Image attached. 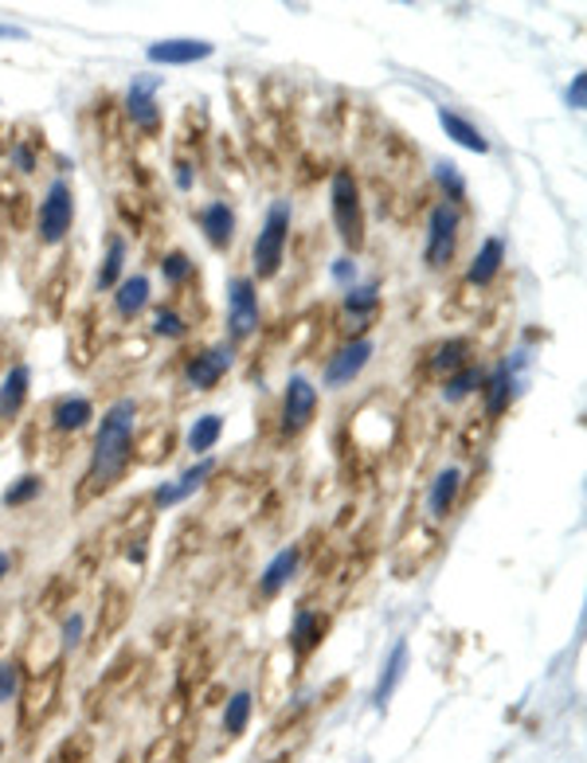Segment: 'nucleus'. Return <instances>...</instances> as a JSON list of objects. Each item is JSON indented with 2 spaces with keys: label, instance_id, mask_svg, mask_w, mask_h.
I'll list each match as a JSON object with an SVG mask.
<instances>
[{
  "label": "nucleus",
  "instance_id": "obj_1",
  "mask_svg": "<svg viewBox=\"0 0 587 763\" xmlns=\"http://www.w3.org/2000/svg\"><path fill=\"white\" fill-rule=\"evenodd\" d=\"M134 427H137V400H114L102 411V427L95 435V450H90L87 466V489L102 493L126 474L129 459H134Z\"/></svg>",
  "mask_w": 587,
  "mask_h": 763
},
{
  "label": "nucleus",
  "instance_id": "obj_2",
  "mask_svg": "<svg viewBox=\"0 0 587 763\" xmlns=\"http://www.w3.org/2000/svg\"><path fill=\"white\" fill-rule=\"evenodd\" d=\"M290 224H294L290 200H274V204L266 208V220H263V227H259V235H254V247H251L254 283H266V278H274V274L283 271Z\"/></svg>",
  "mask_w": 587,
  "mask_h": 763
},
{
  "label": "nucleus",
  "instance_id": "obj_3",
  "mask_svg": "<svg viewBox=\"0 0 587 763\" xmlns=\"http://www.w3.org/2000/svg\"><path fill=\"white\" fill-rule=\"evenodd\" d=\"M329 208H333V227L341 235V243L349 251L364 247V204H361V185L352 168H333L329 176Z\"/></svg>",
  "mask_w": 587,
  "mask_h": 763
},
{
  "label": "nucleus",
  "instance_id": "obj_4",
  "mask_svg": "<svg viewBox=\"0 0 587 763\" xmlns=\"http://www.w3.org/2000/svg\"><path fill=\"white\" fill-rule=\"evenodd\" d=\"M71 224H75V192L67 176H55L39 200V243L59 247L71 235Z\"/></svg>",
  "mask_w": 587,
  "mask_h": 763
},
{
  "label": "nucleus",
  "instance_id": "obj_5",
  "mask_svg": "<svg viewBox=\"0 0 587 763\" xmlns=\"http://www.w3.org/2000/svg\"><path fill=\"white\" fill-rule=\"evenodd\" d=\"M459 232H462V208L439 200L427 215V247H423V263L430 271L450 266V259L459 251Z\"/></svg>",
  "mask_w": 587,
  "mask_h": 763
},
{
  "label": "nucleus",
  "instance_id": "obj_6",
  "mask_svg": "<svg viewBox=\"0 0 587 763\" xmlns=\"http://www.w3.org/2000/svg\"><path fill=\"white\" fill-rule=\"evenodd\" d=\"M259 329V283L254 278H232L227 283V333L235 341H247Z\"/></svg>",
  "mask_w": 587,
  "mask_h": 763
},
{
  "label": "nucleus",
  "instance_id": "obj_7",
  "mask_svg": "<svg viewBox=\"0 0 587 763\" xmlns=\"http://www.w3.org/2000/svg\"><path fill=\"white\" fill-rule=\"evenodd\" d=\"M372 352H376V341H372V337H349V341H345L341 349H337V352L329 357V361H325L322 384H325L329 391H337V388H345V384H352L364 368H369Z\"/></svg>",
  "mask_w": 587,
  "mask_h": 763
},
{
  "label": "nucleus",
  "instance_id": "obj_8",
  "mask_svg": "<svg viewBox=\"0 0 587 763\" xmlns=\"http://www.w3.org/2000/svg\"><path fill=\"white\" fill-rule=\"evenodd\" d=\"M313 415H317V388H313V380H305L302 372H294L283 391V411H278L283 435H302L313 423Z\"/></svg>",
  "mask_w": 587,
  "mask_h": 763
},
{
  "label": "nucleus",
  "instance_id": "obj_9",
  "mask_svg": "<svg viewBox=\"0 0 587 763\" xmlns=\"http://www.w3.org/2000/svg\"><path fill=\"white\" fill-rule=\"evenodd\" d=\"M235 364V345L232 341H220L204 352H192L185 361V384L192 391H212L215 384L224 380V372Z\"/></svg>",
  "mask_w": 587,
  "mask_h": 763
},
{
  "label": "nucleus",
  "instance_id": "obj_10",
  "mask_svg": "<svg viewBox=\"0 0 587 763\" xmlns=\"http://www.w3.org/2000/svg\"><path fill=\"white\" fill-rule=\"evenodd\" d=\"M157 90H161V75H134V83L126 90V114L141 134H157L161 129Z\"/></svg>",
  "mask_w": 587,
  "mask_h": 763
},
{
  "label": "nucleus",
  "instance_id": "obj_11",
  "mask_svg": "<svg viewBox=\"0 0 587 763\" xmlns=\"http://www.w3.org/2000/svg\"><path fill=\"white\" fill-rule=\"evenodd\" d=\"M215 43L208 39H157L146 48V59L157 67H188V63H200V59H212Z\"/></svg>",
  "mask_w": 587,
  "mask_h": 763
},
{
  "label": "nucleus",
  "instance_id": "obj_12",
  "mask_svg": "<svg viewBox=\"0 0 587 763\" xmlns=\"http://www.w3.org/2000/svg\"><path fill=\"white\" fill-rule=\"evenodd\" d=\"M325 630H329V615L313 611V606H298V611H294V623H290V650H294V658H298V662H302V658H310L313 650L325 642Z\"/></svg>",
  "mask_w": 587,
  "mask_h": 763
},
{
  "label": "nucleus",
  "instance_id": "obj_13",
  "mask_svg": "<svg viewBox=\"0 0 587 763\" xmlns=\"http://www.w3.org/2000/svg\"><path fill=\"white\" fill-rule=\"evenodd\" d=\"M212 474H215V459H212V454H204V459L196 462V466H188L176 481H165V486H157V489H153V505H157V509H168V505H176V501L192 498L196 489L204 486V481L212 478Z\"/></svg>",
  "mask_w": 587,
  "mask_h": 763
},
{
  "label": "nucleus",
  "instance_id": "obj_14",
  "mask_svg": "<svg viewBox=\"0 0 587 763\" xmlns=\"http://www.w3.org/2000/svg\"><path fill=\"white\" fill-rule=\"evenodd\" d=\"M55 693H59V665H51L48 674L36 677V681L24 689V704H20V728H32L36 721L51 713V704H55Z\"/></svg>",
  "mask_w": 587,
  "mask_h": 763
},
{
  "label": "nucleus",
  "instance_id": "obj_15",
  "mask_svg": "<svg viewBox=\"0 0 587 763\" xmlns=\"http://www.w3.org/2000/svg\"><path fill=\"white\" fill-rule=\"evenodd\" d=\"M517 396V372L509 368V361H501L494 372H486L482 380V400H486V420H501Z\"/></svg>",
  "mask_w": 587,
  "mask_h": 763
},
{
  "label": "nucleus",
  "instance_id": "obj_16",
  "mask_svg": "<svg viewBox=\"0 0 587 763\" xmlns=\"http://www.w3.org/2000/svg\"><path fill=\"white\" fill-rule=\"evenodd\" d=\"M196 224H200V232H204V239L215 247V251L232 247V239H235V208L227 204V200H212V204L200 208V212H196Z\"/></svg>",
  "mask_w": 587,
  "mask_h": 763
},
{
  "label": "nucleus",
  "instance_id": "obj_17",
  "mask_svg": "<svg viewBox=\"0 0 587 763\" xmlns=\"http://www.w3.org/2000/svg\"><path fill=\"white\" fill-rule=\"evenodd\" d=\"M501 263H505V239H501V235H486L478 254H474V263L466 266V283L489 286L501 274Z\"/></svg>",
  "mask_w": 587,
  "mask_h": 763
},
{
  "label": "nucleus",
  "instance_id": "obj_18",
  "mask_svg": "<svg viewBox=\"0 0 587 763\" xmlns=\"http://www.w3.org/2000/svg\"><path fill=\"white\" fill-rule=\"evenodd\" d=\"M298 564H302V548H298V545L283 548V552H278V556L263 567V576H259V596H263V599L278 596V591H283V587L298 576Z\"/></svg>",
  "mask_w": 587,
  "mask_h": 763
},
{
  "label": "nucleus",
  "instance_id": "obj_19",
  "mask_svg": "<svg viewBox=\"0 0 587 763\" xmlns=\"http://www.w3.org/2000/svg\"><path fill=\"white\" fill-rule=\"evenodd\" d=\"M28 388H32V368L28 364H12L4 384H0V423H12L24 411Z\"/></svg>",
  "mask_w": 587,
  "mask_h": 763
},
{
  "label": "nucleus",
  "instance_id": "obj_20",
  "mask_svg": "<svg viewBox=\"0 0 587 763\" xmlns=\"http://www.w3.org/2000/svg\"><path fill=\"white\" fill-rule=\"evenodd\" d=\"M403 674H408V642H396L391 646V654H388V662H384V670H380V681H376V689H372V704L376 709H388V701H391V693L400 689V681H403Z\"/></svg>",
  "mask_w": 587,
  "mask_h": 763
},
{
  "label": "nucleus",
  "instance_id": "obj_21",
  "mask_svg": "<svg viewBox=\"0 0 587 763\" xmlns=\"http://www.w3.org/2000/svg\"><path fill=\"white\" fill-rule=\"evenodd\" d=\"M90 420H95V403H90L87 396H59L55 408H51V427H55L59 435H75V430H83Z\"/></svg>",
  "mask_w": 587,
  "mask_h": 763
},
{
  "label": "nucleus",
  "instance_id": "obj_22",
  "mask_svg": "<svg viewBox=\"0 0 587 763\" xmlns=\"http://www.w3.org/2000/svg\"><path fill=\"white\" fill-rule=\"evenodd\" d=\"M459 489H462V470L459 466H447L435 474V481H430L427 489V513L435 521H442L454 509V501H459Z\"/></svg>",
  "mask_w": 587,
  "mask_h": 763
},
{
  "label": "nucleus",
  "instance_id": "obj_23",
  "mask_svg": "<svg viewBox=\"0 0 587 763\" xmlns=\"http://www.w3.org/2000/svg\"><path fill=\"white\" fill-rule=\"evenodd\" d=\"M376 310H380V286H376V283L349 286V290H345V313L357 322V325H352L357 337H361V329H369V322L376 317Z\"/></svg>",
  "mask_w": 587,
  "mask_h": 763
},
{
  "label": "nucleus",
  "instance_id": "obj_24",
  "mask_svg": "<svg viewBox=\"0 0 587 763\" xmlns=\"http://www.w3.org/2000/svg\"><path fill=\"white\" fill-rule=\"evenodd\" d=\"M146 305H149V278H146V274L122 278V283L114 286V313L122 317V322H134Z\"/></svg>",
  "mask_w": 587,
  "mask_h": 763
},
{
  "label": "nucleus",
  "instance_id": "obj_25",
  "mask_svg": "<svg viewBox=\"0 0 587 763\" xmlns=\"http://www.w3.org/2000/svg\"><path fill=\"white\" fill-rule=\"evenodd\" d=\"M439 126L447 129L450 141H459L462 149H470V153H489V141L486 134H482L474 122H466L462 114H454L450 107H439Z\"/></svg>",
  "mask_w": 587,
  "mask_h": 763
},
{
  "label": "nucleus",
  "instance_id": "obj_26",
  "mask_svg": "<svg viewBox=\"0 0 587 763\" xmlns=\"http://www.w3.org/2000/svg\"><path fill=\"white\" fill-rule=\"evenodd\" d=\"M251 713H254V697L251 689H235L224 704V733L227 740H239L247 733V724H251Z\"/></svg>",
  "mask_w": 587,
  "mask_h": 763
},
{
  "label": "nucleus",
  "instance_id": "obj_27",
  "mask_svg": "<svg viewBox=\"0 0 587 763\" xmlns=\"http://www.w3.org/2000/svg\"><path fill=\"white\" fill-rule=\"evenodd\" d=\"M126 254H129V243L122 239V235H110L107 243V259H102V266H98V290H114L117 283H122V271H126Z\"/></svg>",
  "mask_w": 587,
  "mask_h": 763
},
{
  "label": "nucleus",
  "instance_id": "obj_28",
  "mask_svg": "<svg viewBox=\"0 0 587 763\" xmlns=\"http://www.w3.org/2000/svg\"><path fill=\"white\" fill-rule=\"evenodd\" d=\"M482 380H486V372H482L478 364H466V368L450 372L447 384H442V400H447V403H462L466 396H474V391L482 388Z\"/></svg>",
  "mask_w": 587,
  "mask_h": 763
},
{
  "label": "nucleus",
  "instance_id": "obj_29",
  "mask_svg": "<svg viewBox=\"0 0 587 763\" xmlns=\"http://www.w3.org/2000/svg\"><path fill=\"white\" fill-rule=\"evenodd\" d=\"M220 435H224V420H220L215 411H208V415H200V420L192 423V430H188V450L204 459L208 450L220 442Z\"/></svg>",
  "mask_w": 587,
  "mask_h": 763
},
{
  "label": "nucleus",
  "instance_id": "obj_30",
  "mask_svg": "<svg viewBox=\"0 0 587 763\" xmlns=\"http://www.w3.org/2000/svg\"><path fill=\"white\" fill-rule=\"evenodd\" d=\"M470 364V341L466 337H450V341H442L439 349H435V357H430V368L435 372H459Z\"/></svg>",
  "mask_w": 587,
  "mask_h": 763
},
{
  "label": "nucleus",
  "instance_id": "obj_31",
  "mask_svg": "<svg viewBox=\"0 0 587 763\" xmlns=\"http://www.w3.org/2000/svg\"><path fill=\"white\" fill-rule=\"evenodd\" d=\"M435 180H439V188L447 192V204L459 208L462 200H466V176L459 173L454 161H435Z\"/></svg>",
  "mask_w": 587,
  "mask_h": 763
},
{
  "label": "nucleus",
  "instance_id": "obj_32",
  "mask_svg": "<svg viewBox=\"0 0 587 763\" xmlns=\"http://www.w3.org/2000/svg\"><path fill=\"white\" fill-rule=\"evenodd\" d=\"M192 271H196V263H192V259H188L185 251H168V254H161V278H165L168 286L188 283V278H192Z\"/></svg>",
  "mask_w": 587,
  "mask_h": 763
},
{
  "label": "nucleus",
  "instance_id": "obj_33",
  "mask_svg": "<svg viewBox=\"0 0 587 763\" xmlns=\"http://www.w3.org/2000/svg\"><path fill=\"white\" fill-rule=\"evenodd\" d=\"M39 493H43V478H36V474H24L16 486L4 489V505L20 509V505H28V501H36Z\"/></svg>",
  "mask_w": 587,
  "mask_h": 763
},
{
  "label": "nucleus",
  "instance_id": "obj_34",
  "mask_svg": "<svg viewBox=\"0 0 587 763\" xmlns=\"http://www.w3.org/2000/svg\"><path fill=\"white\" fill-rule=\"evenodd\" d=\"M153 333L157 337H165V341H180V337L188 333V322L176 310H165V305H161V310L153 313Z\"/></svg>",
  "mask_w": 587,
  "mask_h": 763
},
{
  "label": "nucleus",
  "instance_id": "obj_35",
  "mask_svg": "<svg viewBox=\"0 0 587 763\" xmlns=\"http://www.w3.org/2000/svg\"><path fill=\"white\" fill-rule=\"evenodd\" d=\"M48 763H90V740L83 733L71 736V740L59 743V752Z\"/></svg>",
  "mask_w": 587,
  "mask_h": 763
},
{
  "label": "nucleus",
  "instance_id": "obj_36",
  "mask_svg": "<svg viewBox=\"0 0 587 763\" xmlns=\"http://www.w3.org/2000/svg\"><path fill=\"white\" fill-rule=\"evenodd\" d=\"M20 685H24V677H20V662H0V704H9L20 697Z\"/></svg>",
  "mask_w": 587,
  "mask_h": 763
},
{
  "label": "nucleus",
  "instance_id": "obj_37",
  "mask_svg": "<svg viewBox=\"0 0 587 763\" xmlns=\"http://www.w3.org/2000/svg\"><path fill=\"white\" fill-rule=\"evenodd\" d=\"M9 161H12V168L16 173H36L39 168V157H36V149L28 146V141H12V149H9Z\"/></svg>",
  "mask_w": 587,
  "mask_h": 763
},
{
  "label": "nucleus",
  "instance_id": "obj_38",
  "mask_svg": "<svg viewBox=\"0 0 587 763\" xmlns=\"http://www.w3.org/2000/svg\"><path fill=\"white\" fill-rule=\"evenodd\" d=\"M176 752H180L176 736H161V740L146 752V763H176Z\"/></svg>",
  "mask_w": 587,
  "mask_h": 763
},
{
  "label": "nucleus",
  "instance_id": "obj_39",
  "mask_svg": "<svg viewBox=\"0 0 587 763\" xmlns=\"http://www.w3.org/2000/svg\"><path fill=\"white\" fill-rule=\"evenodd\" d=\"M83 630H87V618L78 615V611H71V615L63 618V650H75V646L83 642Z\"/></svg>",
  "mask_w": 587,
  "mask_h": 763
},
{
  "label": "nucleus",
  "instance_id": "obj_40",
  "mask_svg": "<svg viewBox=\"0 0 587 763\" xmlns=\"http://www.w3.org/2000/svg\"><path fill=\"white\" fill-rule=\"evenodd\" d=\"M564 102L572 110H584L587 107V75L579 71V75H572V83H567V90H564Z\"/></svg>",
  "mask_w": 587,
  "mask_h": 763
},
{
  "label": "nucleus",
  "instance_id": "obj_41",
  "mask_svg": "<svg viewBox=\"0 0 587 763\" xmlns=\"http://www.w3.org/2000/svg\"><path fill=\"white\" fill-rule=\"evenodd\" d=\"M329 274H333V283H341L345 290H349V286H357V263H352L349 254H345V259H337V263L329 266Z\"/></svg>",
  "mask_w": 587,
  "mask_h": 763
},
{
  "label": "nucleus",
  "instance_id": "obj_42",
  "mask_svg": "<svg viewBox=\"0 0 587 763\" xmlns=\"http://www.w3.org/2000/svg\"><path fill=\"white\" fill-rule=\"evenodd\" d=\"M173 180H176V188H180V192H192V185H196L192 165H188V161H176V165H173Z\"/></svg>",
  "mask_w": 587,
  "mask_h": 763
},
{
  "label": "nucleus",
  "instance_id": "obj_43",
  "mask_svg": "<svg viewBox=\"0 0 587 763\" xmlns=\"http://www.w3.org/2000/svg\"><path fill=\"white\" fill-rule=\"evenodd\" d=\"M129 560H137V564L146 560V537H137L134 545H129Z\"/></svg>",
  "mask_w": 587,
  "mask_h": 763
},
{
  "label": "nucleus",
  "instance_id": "obj_44",
  "mask_svg": "<svg viewBox=\"0 0 587 763\" xmlns=\"http://www.w3.org/2000/svg\"><path fill=\"white\" fill-rule=\"evenodd\" d=\"M28 32L24 28H12V24H0V39H24Z\"/></svg>",
  "mask_w": 587,
  "mask_h": 763
},
{
  "label": "nucleus",
  "instance_id": "obj_45",
  "mask_svg": "<svg viewBox=\"0 0 587 763\" xmlns=\"http://www.w3.org/2000/svg\"><path fill=\"white\" fill-rule=\"evenodd\" d=\"M9 572H12V552L0 548V579H9Z\"/></svg>",
  "mask_w": 587,
  "mask_h": 763
},
{
  "label": "nucleus",
  "instance_id": "obj_46",
  "mask_svg": "<svg viewBox=\"0 0 587 763\" xmlns=\"http://www.w3.org/2000/svg\"><path fill=\"white\" fill-rule=\"evenodd\" d=\"M0 760H4V740H0Z\"/></svg>",
  "mask_w": 587,
  "mask_h": 763
},
{
  "label": "nucleus",
  "instance_id": "obj_47",
  "mask_svg": "<svg viewBox=\"0 0 587 763\" xmlns=\"http://www.w3.org/2000/svg\"><path fill=\"white\" fill-rule=\"evenodd\" d=\"M0 153H4V146H0Z\"/></svg>",
  "mask_w": 587,
  "mask_h": 763
}]
</instances>
